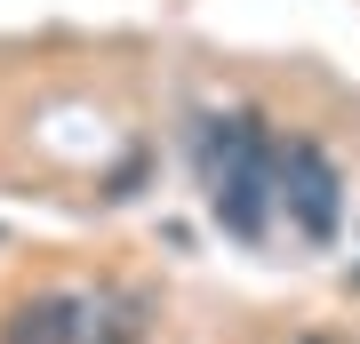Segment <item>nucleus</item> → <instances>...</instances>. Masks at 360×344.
Returning a JSON list of instances; mask_svg holds the SVG:
<instances>
[{"label":"nucleus","mask_w":360,"mask_h":344,"mask_svg":"<svg viewBox=\"0 0 360 344\" xmlns=\"http://www.w3.org/2000/svg\"><path fill=\"white\" fill-rule=\"evenodd\" d=\"M193 177L232 241L257 248L281 208V136L257 113H200L193 120Z\"/></svg>","instance_id":"f257e3e1"},{"label":"nucleus","mask_w":360,"mask_h":344,"mask_svg":"<svg viewBox=\"0 0 360 344\" xmlns=\"http://www.w3.org/2000/svg\"><path fill=\"white\" fill-rule=\"evenodd\" d=\"M144 336H153V296L120 281L32 288L0 320V344H144Z\"/></svg>","instance_id":"f03ea898"},{"label":"nucleus","mask_w":360,"mask_h":344,"mask_svg":"<svg viewBox=\"0 0 360 344\" xmlns=\"http://www.w3.org/2000/svg\"><path fill=\"white\" fill-rule=\"evenodd\" d=\"M281 208L288 224L304 232V241H336V224H345V177H336V160L321 144H281Z\"/></svg>","instance_id":"7ed1b4c3"}]
</instances>
